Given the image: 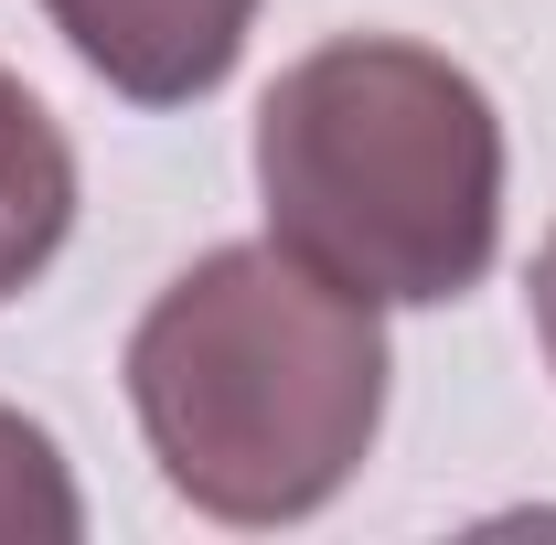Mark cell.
Segmentation results:
<instances>
[{
  "mask_svg": "<svg viewBox=\"0 0 556 545\" xmlns=\"http://www.w3.org/2000/svg\"><path fill=\"white\" fill-rule=\"evenodd\" d=\"M65 236H75V150L54 107L0 65V300H22L54 268Z\"/></svg>",
  "mask_w": 556,
  "mask_h": 545,
  "instance_id": "277c9868",
  "label": "cell"
},
{
  "mask_svg": "<svg viewBox=\"0 0 556 545\" xmlns=\"http://www.w3.org/2000/svg\"><path fill=\"white\" fill-rule=\"evenodd\" d=\"M257 193L300 268L375 310H439L503 246V118L471 65L343 33L268 86Z\"/></svg>",
  "mask_w": 556,
  "mask_h": 545,
  "instance_id": "7a4b0ae2",
  "label": "cell"
},
{
  "mask_svg": "<svg viewBox=\"0 0 556 545\" xmlns=\"http://www.w3.org/2000/svg\"><path fill=\"white\" fill-rule=\"evenodd\" d=\"M75 535H86V503H75L65 449L22 407H0V545H75Z\"/></svg>",
  "mask_w": 556,
  "mask_h": 545,
  "instance_id": "5b68a950",
  "label": "cell"
},
{
  "mask_svg": "<svg viewBox=\"0 0 556 545\" xmlns=\"http://www.w3.org/2000/svg\"><path fill=\"white\" fill-rule=\"evenodd\" d=\"M129 407L161 481L214 524L321 514L386 428V321L289 246H214L129 332Z\"/></svg>",
  "mask_w": 556,
  "mask_h": 545,
  "instance_id": "6da1fadb",
  "label": "cell"
},
{
  "mask_svg": "<svg viewBox=\"0 0 556 545\" xmlns=\"http://www.w3.org/2000/svg\"><path fill=\"white\" fill-rule=\"evenodd\" d=\"M43 11L75 43V65L108 75L129 107L214 97L247 54V33H257V0H43Z\"/></svg>",
  "mask_w": 556,
  "mask_h": 545,
  "instance_id": "3957f363",
  "label": "cell"
},
{
  "mask_svg": "<svg viewBox=\"0 0 556 545\" xmlns=\"http://www.w3.org/2000/svg\"><path fill=\"white\" fill-rule=\"evenodd\" d=\"M525 300H535V342H546V364H556V236L535 246V278H525Z\"/></svg>",
  "mask_w": 556,
  "mask_h": 545,
  "instance_id": "8992f818",
  "label": "cell"
}]
</instances>
